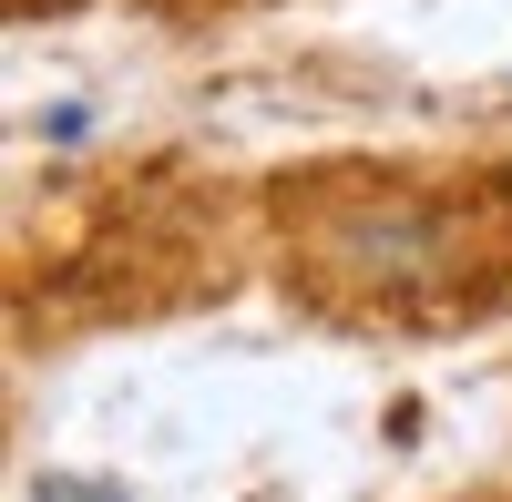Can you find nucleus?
<instances>
[{
  "mask_svg": "<svg viewBox=\"0 0 512 502\" xmlns=\"http://www.w3.org/2000/svg\"><path fill=\"white\" fill-rule=\"evenodd\" d=\"M31 502H134V492H123V482H41Z\"/></svg>",
  "mask_w": 512,
  "mask_h": 502,
  "instance_id": "obj_2",
  "label": "nucleus"
},
{
  "mask_svg": "<svg viewBox=\"0 0 512 502\" xmlns=\"http://www.w3.org/2000/svg\"><path fill=\"white\" fill-rule=\"evenodd\" d=\"M328 257L349 267L359 287H379V298H431V287L461 267V226L441 216V205H410V195H379V205H359L349 226L328 236Z\"/></svg>",
  "mask_w": 512,
  "mask_h": 502,
  "instance_id": "obj_1",
  "label": "nucleus"
}]
</instances>
